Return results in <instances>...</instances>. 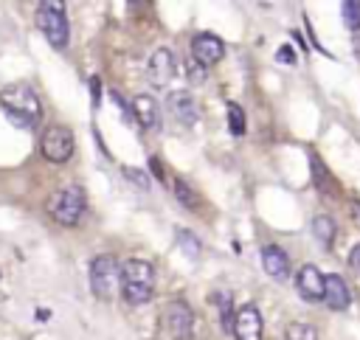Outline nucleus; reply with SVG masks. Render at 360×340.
Returning a JSON list of instances; mask_svg holds the SVG:
<instances>
[{"instance_id":"12","label":"nucleus","mask_w":360,"mask_h":340,"mask_svg":"<svg viewBox=\"0 0 360 340\" xmlns=\"http://www.w3.org/2000/svg\"><path fill=\"white\" fill-rule=\"evenodd\" d=\"M295 289L304 301H321L323 295V273L315 264H304L295 273Z\"/></svg>"},{"instance_id":"19","label":"nucleus","mask_w":360,"mask_h":340,"mask_svg":"<svg viewBox=\"0 0 360 340\" xmlns=\"http://www.w3.org/2000/svg\"><path fill=\"white\" fill-rule=\"evenodd\" d=\"M228 129L233 135H245V110L236 104V101H228Z\"/></svg>"},{"instance_id":"13","label":"nucleus","mask_w":360,"mask_h":340,"mask_svg":"<svg viewBox=\"0 0 360 340\" xmlns=\"http://www.w3.org/2000/svg\"><path fill=\"white\" fill-rule=\"evenodd\" d=\"M166 107H169V115L177 118L180 124H186V126H191L197 121V104H194L188 90H172L169 98H166Z\"/></svg>"},{"instance_id":"4","label":"nucleus","mask_w":360,"mask_h":340,"mask_svg":"<svg viewBox=\"0 0 360 340\" xmlns=\"http://www.w3.org/2000/svg\"><path fill=\"white\" fill-rule=\"evenodd\" d=\"M37 28L42 31V37L48 39V45L53 48H65L68 45V17H65V6L53 3V0H42L37 6Z\"/></svg>"},{"instance_id":"18","label":"nucleus","mask_w":360,"mask_h":340,"mask_svg":"<svg viewBox=\"0 0 360 340\" xmlns=\"http://www.w3.org/2000/svg\"><path fill=\"white\" fill-rule=\"evenodd\" d=\"M284 340H318V332H315V326H312V323L292 320V323H287Z\"/></svg>"},{"instance_id":"16","label":"nucleus","mask_w":360,"mask_h":340,"mask_svg":"<svg viewBox=\"0 0 360 340\" xmlns=\"http://www.w3.org/2000/svg\"><path fill=\"white\" fill-rule=\"evenodd\" d=\"M312 233H315V239H318L323 247H329V244L335 242L338 225H335V219H332V216L321 214V216H315V219H312Z\"/></svg>"},{"instance_id":"23","label":"nucleus","mask_w":360,"mask_h":340,"mask_svg":"<svg viewBox=\"0 0 360 340\" xmlns=\"http://www.w3.org/2000/svg\"><path fill=\"white\" fill-rule=\"evenodd\" d=\"M177 242L186 247V253H188V256H197V253H200L197 239H191V236H188V230H183V228H177Z\"/></svg>"},{"instance_id":"22","label":"nucleus","mask_w":360,"mask_h":340,"mask_svg":"<svg viewBox=\"0 0 360 340\" xmlns=\"http://www.w3.org/2000/svg\"><path fill=\"white\" fill-rule=\"evenodd\" d=\"M174 194H177V200H180V202H183L186 208L197 205V194H194V191H191V188L186 185V180H180V177L174 180Z\"/></svg>"},{"instance_id":"15","label":"nucleus","mask_w":360,"mask_h":340,"mask_svg":"<svg viewBox=\"0 0 360 340\" xmlns=\"http://www.w3.org/2000/svg\"><path fill=\"white\" fill-rule=\"evenodd\" d=\"M262 267L276 281H284L290 275V259L278 244H264L262 247Z\"/></svg>"},{"instance_id":"5","label":"nucleus","mask_w":360,"mask_h":340,"mask_svg":"<svg viewBox=\"0 0 360 340\" xmlns=\"http://www.w3.org/2000/svg\"><path fill=\"white\" fill-rule=\"evenodd\" d=\"M118 278H121V264L112 256H96L90 264V289L98 301H112L118 292Z\"/></svg>"},{"instance_id":"6","label":"nucleus","mask_w":360,"mask_h":340,"mask_svg":"<svg viewBox=\"0 0 360 340\" xmlns=\"http://www.w3.org/2000/svg\"><path fill=\"white\" fill-rule=\"evenodd\" d=\"M73 146H76L73 132L68 126H62V124L48 126L42 132V138H39V152H42V157L48 163H65V160H70Z\"/></svg>"},{"instance_id":"24","label":"nucleus","mask_w":360,"mask_h":340,"mask_svg":"<svg viewBox=\"0 0 360 340\" xmlns=\"http://www.w3.org/2000/svg\"><path fill=\"white\" fill-rule=\"evenodd\" d=\"M349 264H352V270H354V275L360 278V242L349 250Z\"/></svg>"},{"instance_id":"26","label":"nucleus","mask_w":360,"mask_h":340,"mask_svg":"<svg viewBox=\"0 0 360 340\" xmlns=\"http://www.w3.org/2000/svg\"><path fill=\"white\" fill-rule=\"evenodd\" d=\"M281 59H284V62H290V65L295 62V56H292V48H290V45H284V48H278V62H281Z\"/></svg>"},{"instance_id":"9","label":"nucleus","mask_w":360,"mask_h":340,"mask_svg":"<svg viewBox=\"0 0 360 340\" xmlns=\"http://www.w3.org/2000/svg\"><path fill=\"white\" fill-rule=\"evenodd\" d=\"M174 70H177V62L172 48H158L146 62V79L152 87H169V81L174 79Z\"/></svg>"},{"instance_id":"17","label":"nucleus","mask_w":360,"mask_h":340,"mask_svg":"<svg viewBox=\"0 0 360 340\" xmlns=\"http://www.w3.org/2000/svg\"><path fill=\"white\" fill-rule=\"evenodd\" d=\"M211 303L219 309L222 315V329L231 332V323H233V303H231V292L228 289H219V292H211Z\"/></svg>"},{"instance_id":"14","label":"nucleus","mask_w":360,"mask_h":340,"mask_svg":"<svg viewBox=\"0 0 360 340\" xmlns=\"http://www.w3.org/2000/svg\"><path fill=\"white\" fill-rule=\"evenodd\" d=\"M132 115H135V121H138L143 129H149V132H155V129L160 126V107H158V101H155L152 96H146V93H141V96L132 98Z\"/></svg>"},{"instance_id":"27","label":"nucleus","mask_w":360,"mask_h":340,"mask_svg":"<svg viewBox=\"0 0 360 340\" xmlns=\"http://www.w3.org/2000/svg\"><path fill=\"white\" fill-rule=\"evenodd\" d=\"M354 216L360 219V202H354Z\"/></svg>"},{"instance_id":"21","label":"nucleus","mask_w":360,"mask_h":340,"mask_svg":"<svg viewBox=\"0 0 360 340\" xmlns=\"http://www.w3.org/2000/svg\"><path fill=\"white\" fill-rule=\"evenodd\" d=\"M186 79L191 81V84H202L205 81V65H200L197 59H186Z\"/></svg>"},{"instance_id":"25","label":"nucleus","mask_w":360,"mask_h":340,"mask_svg":"<svg viewBox=\"0 0 360 340\" xmlns=\"http://www.w3.org/2000/svg\"><path fill=\"white\" fill-rule=\"evenodd\" d=\"M124 174H127L129 180H135V183H141L143 188H149V177H146V174H138V171H132V169H124Z\"/></svg>"},{"instance_id":"20","label":"nucleus","mask_w":360,"mask_h":340,"mask_svg":"<svg viewBox=\"0 0 360 340\" xmlns=\"http://www.w3.org/2000/svg\"><path fill=\"white\" fill-rule=\"evenodd\" d=\"M343 22L352 31H360V0H346L343 3Z\"/></svg>"},{"instance_id":"8","label":"nucleus","mask_w":360,"mask_h":340,"mask_svg":"<svg viewBox=\"0 0 360 340\" xmlns=\"http://www.w3.org/2000/svg\"><path fill=\"white\" fill-rule=\"evenodd\" d=\"M262 312L253 306V303H242L236 312H233V323H231V332L236 340H262Z\"/></svg>"},{"instance_id":"3","label":"nucleus","mask_w":360,"mask_h":340,"mask_svg":"<svg viewBox=\"0 0 360 340\" xmlns=\"http://www.w3.org/2000/svg\"><path fill=\"white\" fill-rule=\"evenodd\" d=\"M45 211L51 214L53 222H59V225H65V228L79 225V219H82L84 211H87L84 188H82V185H65V188H56V191L45 200Z\"/></svg>"},{"instance_id":"11","label":"nucleus","mask_w":360,"mask_h":340,"mask_svg":"<svg viewBox=\"0 0 360 340\" xmlns=\"http://www.w3.org/2000/svg\"><path fill=\"white\" fill-rule=\"evenodd\" d=\"M321 301L329 306V309H335V312H343V309H349V303H352V292H349V284L338 275V273H329V275H323V295H321Z\"/></svg>"},{"instance_id":"1","label":"nucleus","mask_w":360,"mask_h":340,"mask_svg":"<svg viewBox=\"0 0 360 340\" xmlns=\"http://www.w3.org/2000/svg\"><path fill=\"white\" fill-rule=\"evenodd\" d=\"M0 107L3 112L17 124V126H37L39 118H42V104H39V96L31 84L25 81H14L8 87L0 90Z\"/></svg>"},{"instance_id":"10","label":"nucleus","mask_w":360,"mask_h":340,"mask_svg":"<svg viewBox=\"0 0 360 340\" xmlns=\"http://www.w3.org/2000/svg\"><path fill=\"white\" fill-rule=\"evenodd\" d=\"M225 56V42L214 34H197L191 39V59H197L200 65H217Z\"/></svg>"},{"instance_id":"7","label":"nucleus","mask_w":360,"mask_h":340,"mask_svg":"<svg viewBox=\"0 0 360 340\" xmlns=\"http://www.w3.org/2000/svg\"><path fill=\"white\" fill-rule=\"evenodd\" d=\"M160 323H163V332L174 340H188L194 332V315L183 301H169L160 312Z\"/></svg>"},{"instance_id":"2","label":"nucleus","mask_w":360,"mask_h":340,"mask_svg":"<svg viewBox=\"0 0 360 340\" xmlns=\"http://www.w3.org/2000/svg\"><path fill=\"white\" fill-rule=\"evenodd\" d=\"M118 292L132 306L146 303L152 298V292H155V267L149 261H143V259H127L121 264Z\"/></svg>"}]
</instances>
